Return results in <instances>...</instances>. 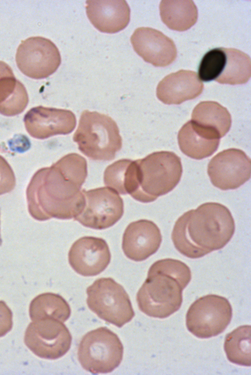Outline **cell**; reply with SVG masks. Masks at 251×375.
<instances>
[{"instance_id": "cell-8", "label": "cell", "mask_w": 251, "mask_h": 375, "mask_svg": "<svg viewBox=\"0 0 251 375\" xmlns=\"http://www.w3.org/2000/svg\"><path fill=\"white\" fill-rule=\"evenodd\" d=\"M232 309L225 297L208 294L196 300L186 317L188 330L199 338L215 337L223 332L230 323Z\"/></svg>"}, {"instance_id": "cell-10", "label": "cell", "mask_w": 251, "mask_h": 375, "mask_svg": "<svg viewBox=\"0 0 251 375\" xmlns=\"http://www.w3.org/2000/svg\"><path fill=\"white\" fill-rule=\"evenodd\" d=\"M72 336L63 322L52 318L32 321L25 332L27 346L38 357L56 359L69 350Z\"/></svg>"}, {"instance_id": "cell-1", "label": "cell", "mask_w": 251, "mask_h": 375, "mask_svg": "<svg viewBox=\"0 0 251 375\" xmlns=\"http://www.w3.org/2000/svg\"><path fill=\"white\" fill-rule=\"evenodd\" d=\"M87 175L86 159L68 154L33 174L26 190L28 211L35 220L74 218L84 203L82 186Z\"/></svg>"}, {"instance_id": "cell-23", "label": "cell", "mask_w": 251, "mask_h": 375, "mask_svg": "<svg viewBox=\"0 0 251 375\" xmlns=\"http://www.w3.org/2000/svg\"><path fill=\"white\" fill-rule=\"evenodd\" d=\"M225 58L222 70L215 81L222 84L231 85L246 83L251 74L249 56L235 48H225Z\"/></svg>"}, {"instance_id": "cell-16", "label": "cell", "mask_w": 251, "mask_h": 375, "mask_svg": "<svg viewBox=\"0 0 251 375\" xmlns=\"http://www.w3.org/2000/svg\"><path fill=\"white\" fill-rule=\"evenodd\" d=\"M162 240L158 227L151 221L141 219L132 222L127 227L123 235L122 248L128 259L141 261L158 251Z\"/></svg>"}, {"instance_id": "cell-11", "label": "cell", "mask_w": 251, "mask_h": 375, "mask_svg": "<svg viewBox=\"0 0 251 375\" xmlns=\"http://www.w3.org/2000/svg\"><path fill=\"white\" fill-rule=\"evenodd\" d=\"M16 61L24 75L41 79L56 71L61 63V56L58 48L50 40L34 36L22 41L16 52Z\"/></svg>"}, {"instance_id": "cell-5", "label": "cell", "mask_w": 251, "mask_h": 375, "mask_svg": "<svg viewBox=\"0 0 251 375\" xmlns=\"http://www.w3.org/2000/svg\"><path fill=\"white\" fill-rule=\"evenodd\" d=\"M73 139L83 154L97 161L114 159L122 145L115 121L107 115L88 110L82 113Z\"/></svg>"}, {"instance_id": "cell-25", "label": "cell", "mask_w": 251, "mask_h": 375, "mask_svg": "<svg viewBox=\"0 0 251 375\" xmlns=\"http://www.w3.org/2000/svg\"><path fill=\"white\" fill-rule=\"evenodd\" d=\"M24 87L16 79L11 67L0 61V113L18 99Z\"/></svg>"}, {"instance_id": "cell-4", "label": "cell", "mask_w": 251, "mask_h": 375, "mask_svg": "<svg viewBox=\"0 0 251 375\" xmlns=\"http://www.w3.org/2000/svg\"><path fill=\"white\" fill-rule=\"evenodd\" d=\"M134 191L131 196L143 203L155 201L172 191L182 174L181 159L171 151L153 152L133 160Z\"/></svg>"}, {"instance_id": "cell-13", "label": "cell", "mask_w": 251, "mask_h": 375, "mask_svg": "<svg viewBox=\"0 0 251 375\" xmlns=\"http://www.w3.org/2000/svg\"><path fill=\"white\" fill-rule=\"evenodd\" d=\"M23 120L27 131L37 139L69 134L76 125V116L72 111L42 106L30 109Z\"/></svg>"}, {"instance_id": "cell-24", "label": "cell", "mask_w": 251, "mask_h": 375, "mask_svg": "<svg viewBox=\"0 0 251 375\" xmlns=\"http://www.w3.org/2000/svg\"><path fill=\"white\" fill-rule=\"evenodd\" d=\"M251 329L250 325H242L226 335L224 350L230 362L251 366Z\"/></svg>"}, {"instance_id": "cell-22", "label": "cell", "mask_w": 251, "mask_h": 375, "mask_svg": "<svg viewBox=\"0 0 251 375\" xmlns=\"http://www.w3.org/2000/svg\"><path fill=\"white\" fill-rule=\"evenodd\" d=\"M29 313L32 321L52 318L64 322L69 318L71 309L61 295L47 292L37 295L31 301Z\"/></svg>"}, {"instance_id": "cell-2", "label": "cell", "mask_w": 251, "mask_h": 375, "mask_svg": "<svg viewBox=\"0 0 251 375\" xmlns=\"http://www.w3.org/2000/svg\"><path fill=\"white\" fill-rule=\"evenodd\" d=\"M235 229L230 210L221 203L209 202L179 217L173 227L171 239L182 255L198 259L225 246Z\"/></svg>"}, {"instance_id": "cell-9", "label": "cell", "mask_w": 251, "mask_h": 375, "mask_svg": "<svg viewBox=\"0 0 251 375\" xmlns=\"http://www.w3.org/2000/svg\"><path fill=\"white\" fill-rule=\"evenodd\" d=\"M84 202L74 218L85 227L103 230L114 225L124 213V203L118 194L109 187L83 189Z\"/></svg>"}, {"instance_id": "cell-6", "label": "cell", "mask_w": 251, "mask_h": 375, "mask_svg": "<svg viewBox=\"0 0 251 375\" xmlns=\"http://www.w3.org/2000/svg\"><path fill=\"white\" fill-rule=\"evenodd\" d=\"M123 354V346L119 338L106 327L87 332L78 350L81 366L92 374L112 372L121 363Z\"/></svg>"}, {"instance_id": "cell-3", "label": "cell", "mask_w": 251, "mask_h": 375, "mask_svg": "<svg viewBox=\"0 0 251 375\" xmlns=\"http://www.w3.org/2000/svg\"><path fill=\"white\" fill-rule=\"evenodd\" d=\"M191 277L190 268L179 260L166 259L155 261L137 294L139 310L149 317H168L180 309L182 291Z\"/></svg>"}, {"instance_id": "cell-15", "label": "cell", "mask_w": 251, "mask_h": 375, "mask_svg": "<svg viewBox=\"0 0 251 375\" xmlns=\"http://www.w3.org/2000/svg\"><path fill=\"white\" fill-rule=\"evenodd\" d=\"M135 51L143 59L156 67H165L176 59L177 49L173 40L153 28L137 29L131 37Z\"/></svg>"}, {"instance_id": "cell-17", "label": "cell", "mask_w": 251, "mask_h": 375, "mask_svg": "<svg viewBox=\"0 0 251 375\" xmlns=\"http://www.w3.org/2000/svg\"><path fill=\"white\" fill-rule=\"evenodd\" d=\"M88 18L98 30L114 33L124 29L130 20V9L126 0L86 1Z\"/></svg>"}, {"instance_id": "cell-14", "label": "cell", "mask_w": 251, "mask_h": 375, "mask_svg": "<svg viewBox=\"0 0 251 375\" xmlns=\"http://www.w3.org/2000/svg\"><path fill=\"white\" fill-rule=\"evenodd\" d=\"M111 255L106 241L102 238L84 236L76 240L68 253L71 267L84 276H96L109 264Z\"/></svg>"}, {"instance_id": "cell-21", "label": "cell", "mask_w": 251, "mask_h": 375, "mask_svg": "<svg viewBox=\"0 0 251 375\" xmlns=\"http://www.w3.org/2000/svg\"><path fill=\"white\" fill-rule=\"evenodd\" d=\"M191 120L205 128L213 130L223 137L229 131L231 117L227 109L217 102L199 103L194 109Z\"/></svg>"}, {"instance_id": "cell-12", "label": "cell", "mask_w": 251, "mask_h": 375, "mask_svg": "<svg viewBox=\"0 0 251 375\" xmlns=\"http://www.w3.org/2000/svg\"><path fill=\"white\" fill-rule=\"evenodd\" d=\"M250 158L242 150L229 148L213 157L207 168L212 184L222 190L235 189L251 177Z\"/></svg>"}, {"instance_id": "cell-19", "label": "cell", "mask_w": 251, "mask_h": 375, "mask_svg": "<svg viewBox=\"0 0 251 375\" xmlns=\"http://www.w3.org/2000/svg\"><path fill=\"white\" fill-rule=\"evenodd\" d=\"M220 138L216 131L192 120L183 125L177 137L181 151L187 156L196 160L212 155L218 148Z\"/></svg>"}, {"instance_id": "cell-27", "label": "cell", "mask_w": 251, "mask_h": 375, "mask_svg": "<svg viewBox=\"0 0 251 375\" xmlns=\"http://www.w3.org/2000/svg\"><path fill=\"white\" fill-rule=\"evenodd\" d=\"M16 185V178L11 166L0 155V195L12 191Z\"/></svg>"}, {"instance_id": "cell-18", "label": "cell", "mask_w": 251, "mask_h": 375, "mask_svg": "<svg viewBox=\"0 0 251 375\" xmlns=\"http://www.w3.org/2000/svg\"><path fill=\"white\" fill-rule=\"evenodd\" d=\"M203 89V84L197 73L180 70L164 77L158 84L156 96L163 103L179 105L198 97Z\"/></svg>"}, {"instance_id": "cell-28", "label": "cell", "mask_w": 251, "mask_h": 375, "mask_svg": "<svg viewBox=\"0 0 251 375\" xmlns=\"http://www.w3.org/2000/svg\"><path fill=\"white\" fill-rule=\"evenodd\" d=\"M12 325V311L5 302L0 301V337L9 332Z\"/></svg>"}, {"instance_id": "cell-26", "label": "cell", "mask_w": 251, "mask_h": 375, "mask_svg": "<svg viewBox=\"0 0 251 375\" xmlns=\"http://www.w3.org/2000/svg\"><path fill=\"white\" fill-rule=\"evenodd\" d=\"M225 58V48H214L206 53L198 66V78L204 82L216 81L221 73Z\"/></svg>"}, {"instance_id": "cell-7", "label": "cell", "mask_w": 251, "mask_h": 375, "mask_svg": "<svg viewBox=\"0 0 251 375\" xmlns=\"http://www.w3.org/2000/svg\"><path fill=\"white\" fill-rule=\"evenodd\" d=\"M88 307L99 317L122 327L130 321L135 312L124 288L111 278L95 280L86 289Z\"/></svg>"}, {"instance_id": "cell-20", "label": "cell", "mask_w": 251, "mask_h": 375, "mask_svg": "<svg viewBox=\"0 0 251 375\" xmlns=\"http://www.w3.org/2000/svg\"><path fill=\"white\" fill-rule=\"evenodd\" d=\"M159 9L162 22L174 30H187L197 20V9L191 0H163Z\"/></svg>"}]
</instances>
